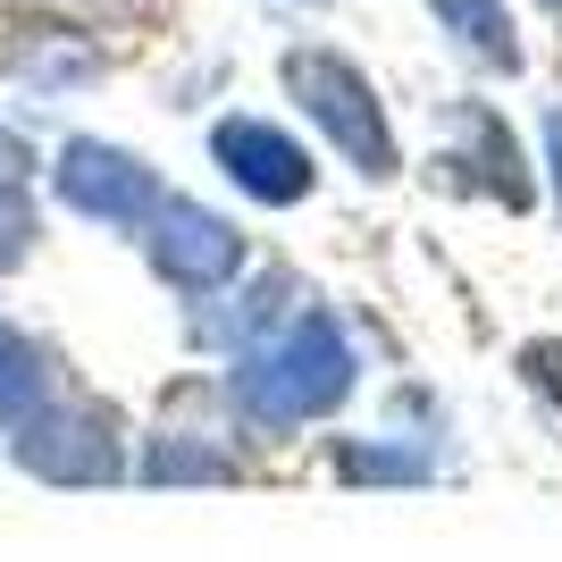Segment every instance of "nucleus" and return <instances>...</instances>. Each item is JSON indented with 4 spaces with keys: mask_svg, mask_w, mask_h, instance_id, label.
Listing matches in <instances>:
<instances>
[{
    "mask_svg": "<svg viewBox=\"0 0 562 562\" xmlns=\"http://www.w3.org/2000/svg\"><path fill=\"white\" fill-rule=\"evenodd\" d=\"M151 269H160L168 285H186V294H211V285H227L235 269H244V235L218 211L168 193L160 211H151Z\"/></svg>",
    "mask_w": 562,
    "mask_h": 562,
    "instance_id": "nucleus-4",
    "label": "nucleus"
},
{
    "mask_svg": "<svg viewBox=\"0 0 562 562\" xmlns=\"http://www.w3.org/2000/svg\"><path fill=\"white\" fill-rule=\"evenodd\" d=\"M18 462L34 479H59V487H110L117 470V428L101 412H34L18 420Z\"/></svg>",
    "mask_w": 562,
    "mask_h": 562,
    "instance_id": "nucleus-5",
    "label": "nucleus"
},
{
    "mask_svg": "<svg viewBox=\"0 0 562 562\" xmlns=\"http://www.w3.org/2000/svg\"><path fill=\"white\" fill-rule=\"evenodd\" d=\"M50 186H59V202H68V211L101 218V227H151V211L168 202L160 177H151L135 151H117V143H93V135H76L68 151H59Z\"/></svg>",
    "mask_w": 562,
    "mask_h": 562,
    "instance_id": "nucleus-3",
    "label": "nucleus"
},
{
    "mask_svg": "<svg viewBox=\"0 0 562 562\" xmlns=\"http://www.w3.org/2000/svg\"><path fill=\"white\" fill-rule=\"evenodd\" d=\"M9 76H18V85H43V93L93 85V76H101V43H93V34H76V25H18Z\"/></svg>",
    "mask_w": 562,
    "mask_h": 562,
    "instance_id": "nucleus-8",
    "label": "nucleus"
},
{
    "mask_svg": "<svg viewBox=\"0 0 562 562\" xmlns=\"http://www.w3.org/2000/svg\"><path fill=\"white\" fill-rule=\"evenodd\" d=\"M546 160H554V193H562V110L546 117Z\"/></svg>",
    "mask_w": 562,
    "mask_h": 562,
    "instance_id": "nucleus-15",
    "label": "nucleus"
},
{
    "mask_svg": "<svg viewBox=\"0 0 562 562\" xmlns=\"http://www.w3.org/2000/svg\"><path fill=\"white\" fill-rule=\"evenodd\" d=\"M428 9H437V25L453 34V50H470V59L495 68V76H520V25H513L504 0H428Z\"/></svg>",
    "mask_w": 562,
    "mask_h": 562,
    "instance_id": "nucleus-9",
    "label": "nucleus"
},
{
    "mask_svg": "<svg viewBox=\"0 0 562 562\" xmlns=\"http://www.w3.org/2000/svg\"><path fill=\"white\" fill-rule=\"evenodd\" d=\"M352 395V345L328 311H294L269 345L235 361V412L252 428H303Z\"/></svg>",
    "mask_w": 562,
    "mask_h": 562,
    "instance_id": "nucleus-1",
    "label": "nucleus"
},
{
    "mask_svg": "<svg viewBox=\"0 0 562 562\" xmlns=\"http://www.w3.org/2000/svg\"><path fill=\"white\" fill-rule=\"evenodd\" d=\"M529 378H538L546 395L562 403V345H529Z\"/></svg>",
    "mask_w": 562,
    "mask_h": 562,
    "instance_id": "nucleus-14",
    "label": "nucleus"
},
{
    "mask_svg": "<svg viewBox=\"0 0 562 562\" xmlns=\"http://www.w3.org/2000/svg\"><path fill=\"white\" fill-rule=\"evenodd\" d=\"M25 168H34V151H25V143L0 126V193H18V186H25Z\"/></svg>",
    "mask_w": 562,
    "mask_h": 562,
    "instance_id": "nucleus-13",
    "label": "nucleus"
},
{
    "mask_svg": "<svg viewBox=\"0 0 562 562\" xmlns=\"http://www.w3.org/2000/svg\"><path fill=\"white\" fill-rule=\"evenodd\" d=\"M285 93L311 110V126L345 151L361 177H395V135H386V110H378V93H370V76L352 68V59H336V50H285Z\"/></svg>",
    "mask_w": 562,
    "mask_h": 562,
    "instance_id": "nucleus-2",
    "label": "nucleus"
},
{
    "mask_svg": "<svg viewBox=\"0 0 562 562\" xmlns=\"http://www.w3.org/2000/svg\"><path fill=\"white\" fill-rule=\"evenodd\" d=\"M143 479H202V487H218V479H235L227 453L193 446V437H160V446L143 453Z\"/></svg>",
    "mask_w": 562,
    "mask_h": 562,
    "instance_id": "nucleus-11",
    "label": "nucleus"
},
{
    "mask_svg": "<svg viewBox=\"0 0 562 562\" xmlns=\"http://www.w3.org/2000/svg\"><path fill=\"white\" fill-rule=\"evenodd\" d=\"M211 151H218V168H227L235 186L252 193V202H269V211H285V202H303L311 193V151L294 135H278L269 117H218L211 126Z\"/></svg>",
    "mask_w": 562,
    "mask_h": 562,
    "instance_id": "nucleus-6",
    "label": "nucleus"
},
{
    "mask_svg": "<svg viewBox=\"0 0 562 562\" xmlns=\"http://www.w3.org/2000/svg\"><path fill=\"white\" fill-rule=\"evenodd\" d=\"M546 18H554V25H562V0H546Z\"/></svg>",
    "mask_w": 562,
    "mask_h": 562,
    "instance_id": "nucleus-16",
    "label": "nucleus"
},
{
    "mask_svg": "<svg viewBox=\"0 0 562 562\" xmlns=\"http://www.w3.org/2000/svg\"><path fill=\"white\" fill-rule=\"evenodd\" d=\"M462 143L470 151H453L446 168H479V186L504 202V211H529L538 202V186H529V168H520V143H513V126L487 110V101H462Z\"/></svg>",
    "mask_w": 562,
    "mask_h": 562,
    "instance_id": "nucleus-7",
    "label": "nucleus"
},
{
    "mask_svg": "<svg viewBox=\"0 0 562 562\" xmlns=\"http://www.w3.org/2000/svg\"><path fill=\"white\" fill-rule=\"evenodd\" d=\"M43 386H50L43 352H34L18 328H9V319H0V428L34 420V412H43Z\"/></svg>",
    "mask_w": 562,
    "mask_h": 562,
    "instance_id": "nucleus-10",
    "label": "nucleus"
},
{
    "mask_svg": "<svg viewBox=\"0 0 562 562\" xmlns=\"http://www.w3.org/2000/svg\"><path fill=\"white\" fill-rule=\"evenodd\" d=\"M345 470H352V479H395V487H403V479H428L420 453H386V446H378V453H345Z\"/></svg>",
    "mask_w": 562,
    "mask_h": 562,
    "instance_id": "nucleus-12",
    "label": "nucleus"
}]
</instances>
